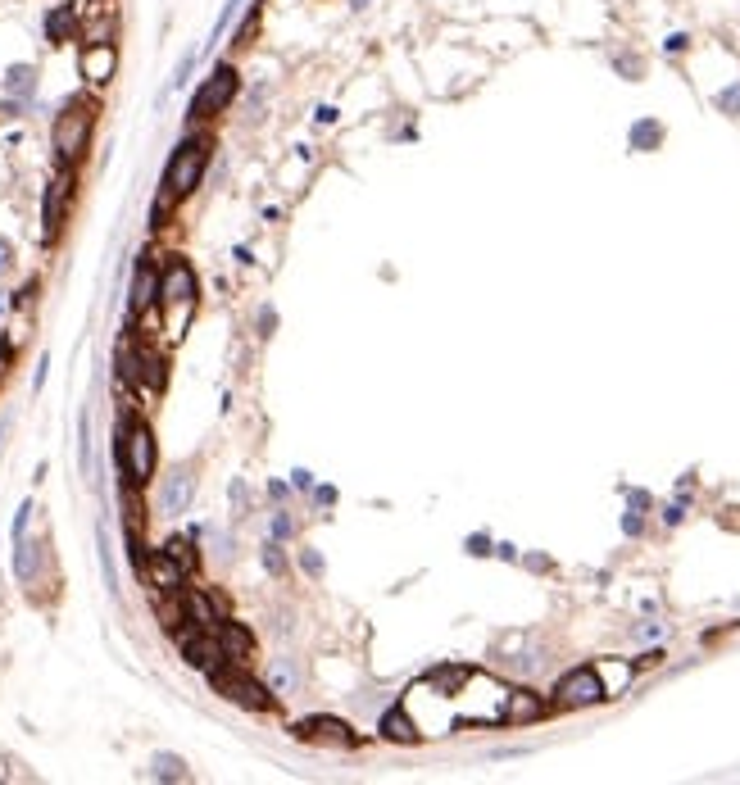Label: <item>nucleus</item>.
<instances>
[{
  "instance_id": "obj_12",
  "label": "nucleus",
  "mask_w": 740,
  "mask_h": 785,
  "mask_svg": "<svg viewBox=\"0 0 740 785\" xmlns=\"http://www.w3.org/2000/svg\"><path fill=\"white\" fill-rule=\"evenodd\" d=\"M541 713H545V704L532 690H509V699H504V722H536Z\"/></svg>"
},
{
  "instance_id": "obj_22",
  "label": "nucleus",
  "mask_w": 740,
  "mask_h": 785,
  "mask_svg": "<svg viewBox=\"0 0 740 785\" xmlns=\"http://www.w3.org/2000/svg\"><path fill=\"white\" fill-rule=\"evenodd\" d=\"M155 581H159V586H168V590H173V586H178V581H182V568H178V563H173V559H168V554H159V559H155Z\"/></svg>"
},
{
  "instance_id": "obj_11",
  "label": "nucleus",
  "mask_w": 740,
  "mask_h": 785,
  "mask_svg": "<svg viewBox=\"0 0 740 785\" xmlns=\"http://www.w3.org/2000/svg\"><path fill=\"white\" fill-rule=\"evenodd\" d=\"M182 654H187L191 668H205V672H218V663H223V645H214V640H200V636H187L182 640Z\"/></svg>"
},
{
  "instance_id": "obj_5",
  "label": "nucleus",
  "mask_w": 740,
  "mask_h": 785,
  "mask_svg": "<svg viewBox=\"0 0 740 785\" xmlns=\"http://www.w3.org/2000/svg\"><path fill=\"white\" fill-rule=\"evenodd\" d=\"M232 96H237V73L227 69H214V78L205 82V87L196 91V100H191V118H209V114H218V109H227L232 105Z\"/></svg>"
},
{
  "instance_id": "obj_14",
  "label": "nucleus",
  "mask_w": 740,
  "mask_h": 785,
  "mask_svg": "<svg viewBox=\"0 0 740 785\" xmlns=\"http://www.w3.org/2000/svg\"><path fill=\"white\" fill-rule=\"evenodd\" d=\"M37 563H41V545L37 540H14V577L19 581H37Z\"/></svg>"
},
{
  "instance_id": "obj_3",
  "label": "nucleus",
  "mask_w": 740,
  "mask_h": 785,
  "mask_svg": "<svg viewBox=\"0 0 740 785\" xmlns=\"http://www.w3.org/2000/svg\"><path fill=\"white\" fill-rule=\"evenodd\" d=\"M554 699H559V708H591V704H600V699H609V695H604V677H600V672H595V668H577V672H568V677L559 681Z\"/></svg>"
},
{
  "instance_id": "obj_19",
  "label": "nucleus",
  "mask_w": 740,
  "mask_h": 785,
  "mask_svg": "<svg viewBox=\"0 0 740 785\" xmlns=\"http://www.w3.org/2000/svg\"><path fill=\"white\" fill-rule=\"evenodd\" d=\"M155 776L159 781H187V767H182V758H173V754H155Z\"/></svg>"
},
{
  "instance_id": "obj_6",
  "label": "nucleus",
  "mask_w": 740,
  "mask_h": 785,
  "mask_svg": "<svg viewBox=\"0 0 740 785\" xmlns=\"http://www.w3.org/2000/svg\"><path fill=\"white\" fill-rule=\"evenodd\" d=\"M214 686H218V695L232 699V704H241V708H255V713L273 708V695H268L259 681L237 677V672H214Z\"/></svg>"
},
{
  "instance_id": "obj_13",
  "label": "nucleus",
  "mask_w": 740,
  "mask_h": 785,
  "mask_svg": "<svg viewBox=\"0 0 740 785\" xmlns=\"http://www.w3.org/2000/svg\"><path fill=\"white\" fill-rule=\"evenodd\" d=\"M382 736H386V740H395V745H414V740H418L414 717H409L405 708H391V713L382 717Z\"/></svg>"
},
{
  "instance_id": "obj_15",
  "label": "nucleus",
  "mask_w": 740,
  "mask_h": 785,
  "mask_svg": "<svg viewBox=\"0 0 740 785\" xmlns=\"http://www.w3.org/2000/svg\"><path fill=\"white\" fill-rule=\"evenodd\" d=\"M155 295H159V277H155V268L141 264V268H137V282H132V314H146Z\"/></svg>"
},
{
  "instance_id": "obj_32",
  "label": "nucleus",
  "mask_w": 740,
  "mask_h": 785,
  "mask_svg": "<svg viewBox=\"0 0 740 785\" xmlns=\"http://www.w3.org/2000/svg\"><path fill=\"white\" fill-rule=\"evenodd\" d=\"M350 5H364V0H350Z\"/></svg>"
},
{
  "instance_id": "obj_1",
  "label": "nucleus",
  "mask_w": 740,
  "mask_h": 785,
  "mask_svg": "<svg viewBox=\"0 0 740 785\" xmlns=\"http://www.w3.org/2000/svg\"><path fill=\"white\" fill-rule=\"evenodd\" d=\"M205 159H209L205 141H187V146H178V155L168 159V173H164V200L191 196L196 182H200V173H205Z\"/></svg>"
},
{
  "instance_id": "obj_9",
  "label": "nucleus",
  "mask_w": 740,
  "mask_h": 785,
  "mask_svg": "<svg viewBox=\"0 0 740 785\" xmlns=\"http://www.w3.org/2000/svg\"><path fill=\"white\" fill-rule=\"evenodd\" d=\"M114 69H119V50L109 46V41H96V46L82 50V78L87 82H109L114 78Z\"/></svg>"
},
{
  "instance_id": "obj_2",
  "label": "nucleus",
  "mask_w": 740,
  "mask_h": 785,
  "mask_svg": "<svg viewBox=\"0 0 740 785\" xmlns=\"http://www.w3.org/2000/svg\"><path fill=\"white\" fill-rule=\"evenodd\" d=\"M87 137H91V105L73 100V105L55 118V150H60L64 164H73V159L87 150Z\"/></svg>"
},
{
  "instance_id": "obj_31",
  "label": "nucleus",
  "mask_w": 740,
  "mask_h": 785,
  "mask_svg": "<svg viewBox=\"0 0 740 785\" xmlns=\"http://www.w3.org/2000/svg\"><path fill=\"white\" fill-rule=\"evenodd\" d=\"M468 550H473V554H491V550H486V536H473V540H468Z\"/></svg>"
},
{
  "instance_id": "obj_21",
  "label": "nucleus",
  "mask_w": 740,
  "mask_h": 785,
  "mask_svg": "<svg viewBox=\"0 0 740 785\" xmlns=\"http://www.w3.org/2000/svg\"><path fill=\"white\" fill-rule=\"evenodd\" d=\"M223 654L227 658H241V654H250V636L241 627H223Z\"/></svg>"
},
{
  "instance_id": "obj_10",
  "label": "nucleus",
  "mask_w": 740,
  "mask_h": 785,
  "mask_svg": "<svg viewBox=\"0 0 740 785\" xmlns=\"http://www.w3.org/2000/svg\"><path fill=\"white\" fill-rule=\"evenodd\" d=\"M191 495H196V477H191L187 468H178L173 477L164 481V495H159V509L168 513V518H178V513H187Z\"/></svg>"
},
{
  "instance_id": "obj_4",
  "label": "nucleus",
  "mask_w": 740,
  "mask_h": 785,
  "mask_svg": "<svg viewBox=\"0 0 740 785\" xmlns=\"http://www.w3.org/2000/svg\"><path fill=\"white\" fill-rule=\"evenodd\" d=\"M123 468H128L132 481H150V472H155V436L141 422H132L128 436H123Z\"/></svg>"
},
{
  "instance_id": "obj_23",
  "label": "nucleus",
  "mask_w": 740,
  "mask_h": 785,
  "mask_svg": "<svg viewBox=\"0 0 740 785\" xmlns=\"http://www.w3.org/2000/svg\"><path fill=\"white\" fill-rule=\"evenodd\" d=\"M187 609H191V618H196L200 622V627H214V604H209V599L205 595H187Z\"/></svg>"
},
{
  "instance_id": "obj_20",
  "label": "nucleus",
  "mask_w": 740,
  "mask_h": 785,
  "mask_svg": "<svg viewBox=\"0 0 740 785\" xmlns=\"http://www.w3.org/2000/svg\"><path fill=\"white\" fill-rule=\"evenodd\" d=\"M659 141H663V128H659V123H650V118L632 128V146H636V150H654Z\"/></svg>"
},
{
  "instance_id": "obj_18",
  "label": "nucleus",
  "mask_w": 740,
  "mask_h": 785,
  "mask_svg": "<svg viewBox=\"0 0 740 785\" xmlns=\"http://www.w3.org/2000/svg\"><path fill=\"white\" fill-rule=\"evenodd\" d=\"M268 690H277V695H291V690H296V668H291L287 658H277L273 668H268Z\"/></svg>"
},
{
  "instance_id": "obj_26",
  "label": "nucleus",
  "mask_w": 740,
  "mask_h": 785,
  "mask_svg": "<svg viewBox=\"0 0 740 785\" xmlns=\"http://www.w3.org/2000/svg\"><path fill=\"white\" fill-rule=\"evenodd\" d=\"M32 78H37L32 69H14V73H10V91H23V96H28V91H32Z\"/></svg>"
},
{
  "instance_id": "obj_28",
  "label": "nucleus",
  "mask_w": 740,
  "mask_h": 785,
  "mask_svg": "<svg viewBox=\"0 0 740 785\" xmlns=\"http://www.w3.org/2000/svg\"><path fill=\"white\" fill-rule=\"evenodd\" d=\"M273 536L287 540V536H291V518H282V513H277V518H273Z\"/></svg>"
},
{
  "instance_id": "obj_27",
  "label": "nucleus",
  "mask_w": 740,
  "mask_h": 785,
  "mask_svg": "<svg viewBox=\"0 0 740 785\" xmlns=\"http://www.w3.org/2000/svg\"><path fill=\"white\" fill-rule=\"evenodd\" d=\"M305 572H314V577H323V554H314V550H305Z\"/></svg>"
},
{
  "instance_id": "obj_30",
  "label": "nucleus",
  "mask_w": 740,
  "mask_h": 785,
  "mask_svg": "<svg viewBox=\"0 0 740 785\" xmlns=\"http://www.w3.org/2000/svg\"><path fill=\"white\" fill-rule=\"evenodd\" d=\"M10 259H14V250H10V241H5V236H0V273H5V268H10Z\"/></svg>"
},
{
  "instance_id": "obj_8",
  "label": "nucleus",
  "mask_w": 740,
  "mask_h": 785,
  "mask_svg": "<svg viewBox=\"0 0 740 785\" xmlns=\"http://www.w3.org/2000/svg\"><path fill=\"white\" fill-rule=\"evenodd\" d=\"M300 740H314V745H332V749H350L355 745V736H350L346 722H336V717H309V722H300L296 727Z\"/></svg>"
},
{
  "instance_id": "obj_24",
  "label": "nucleus",
  "mask_w": 740,
  "mask_h": 785,
  "mask_svg": "<svg viewBox=\"0 0 740 785\" xmlns=\"http://www.w3.org/2000/svg\"><path fill=\"white\" fill-rule=\"evenodd\" d=\"M718 109L722 114H740V82H731L727 91H718Z\"/></svg>"
},
{
  "instance_id": "obj_7",
  "label": "nucleus",
  "mask_w": 740,
  "mask_h": 785,
  "mask_svg": "<svg viewBox=\"0 0 740 785\" xmlns=\"http://www.w3.org/2000/svg\"><path fill=\"white\" fill-rule=\"evenodd\" d=\"M159 295H164V305L178 309V327L187 323L191 305H196V273H191L187 264H173L164 273V282H159Z\"/></svg>"
},
{
  "instance_id": "obj_29",
  "label": "nucleus",
  "mask_w": 740,
  "mask_h": 785,
  "mask_svg": "<svg viewBox=\"0 0 740 785\" xmlns=\"http://www.w3.org/2000/svg\"><path fill=\"white\" fill-rule=\"evenodd\" d=\"M622 531H627V536H636V531H641V513H627V518H622Z\"/></svg>"
},
{
  "instance_id": "obj_17",
  "label": "nucleus",
  "mask_w": 740,
  "mask_h": 785,
  "mask_svg": "<svg viewBox=\"0 0 740 785\" xmlns=\"http://www.w3.org/2000/svg\"><path fill=\"white\" fill-rule=\"evenodd\" d=\"M73 5H60V10H50V19H46V37L50 41H64V37H73Z\"/></svg>"
},
{
  "instance_id": "obj_25",
  "label": "nucleus",
  "mask_w": 740,
  "mask_h": 785,
  "mask_svg": "<svg viewBox=\"0 0 740 785\" xmlns=\"http://www.w3.org/2000/svg\"><path fill=\"white\" fill-rule=\"evenodd\" d=\"M168 559L178 563V568H191V563H196V554H191L187 540H173V545H168Z\"/></svg>"
},
{
  "instance_id": "obj_16",
  "label": "nucleus",
  "mask_w": 740,
  "mask_h": 785,
  "mask_svg": "<svg viewBox=\"0 0 740 785\" xmlns=\"http://www.w3.org/2000/svg\"><path fill=\"white\" fill-rule=\"evenodd\" d=\"M64 200H69V173L55 177V182H50V191H46V236H55V227H60Z\"/></svg>"
}]
</instances>
